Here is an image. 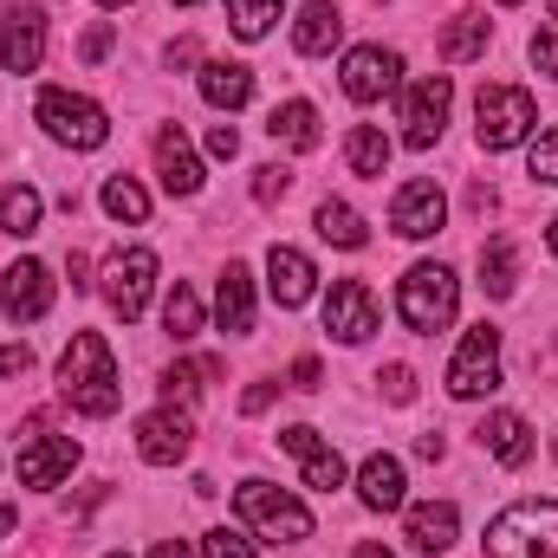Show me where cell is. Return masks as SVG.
Segmentation results:
<instances>
[{"instance_id": "bcb514c9", "label": "cell", "mask_w": 558, "mask_h": 558, "mask_svg": "<svg viewBox=\"0 0 558 558\" xmlns=\"http://www.w3.org/2000/svg\"><path fill=\"white\" fill-rule=\"evenodd\" d=\"M267 403H274V384H254V390H247V397H241V410H247V416H260V410H267Z\"/></svg>"}, {"instance_id": "484cf974", "label": "cell", "mask_w": 558, "mask_h": 558, "mask_svg": "<svg viewBox=\"0 0 558 558\" xmlns=\"http://www.w3.org/2000/svg\"><path fill=\"white\" fill-rule=\"evenodd\" d=\"M487 33H494V26H487L481 13H454V20L441 26L435 52H441L448 65H468V59H481V52H487Z\"/></svg>"}, {"instance_id": "603a6c76", "label": "cell", "mask_w": 558, "mask_h": 558, "mask_svg": "<svg viewBox=\"0 0 558 558\" xmlns=\"http://www.w3.org/2000/svg\"><path fill=\"white\" fill-rule=\"evenodd\" d=\"M481 448H487L494 461H507V468H526L533 428H526V416H513V410H494V416L481 422Z\"/></svg>"}, {"instance_id": "ba28073f", "label": "cell", "mask_w": 558, "mask_h": 558, "mask_svg": "<svg viewBox=\"0 0 558 558\" xmlns=\"http://www.w3.org/2000/svg\"><path fill=\"white\" fill-rule=\"evenodd\" d=\"M448 105H454V85L435 72V78H422L410 85V98H403V143L410 149H435L441 131H448Z\"/></svg>"}, {"instance_id": "7dc6e473", "label": "cell", "mask_w": 558, "mask_h": 558, "mask_svg": "<svg viewBox=\"0 0 558 558\" xmlns=\"http://www.w3.org/2000/svg\"><path fill=\"white\" fill-rule=\"evenodd\" d=\"M65 274H72V292H85V286H92V260H85V254H65Z\"/></svg>"}, {"instance_id": "e575fe53", "label": "cell", "mask_w": 558, "mask_h": 558, "mask_svg": "<svg viewBox=\"0 0 558 558\" xmlns=\"http://www.w3.org/2000/svg\"><path fill=\"white\" fill-rule=\"evenodd\" d=\"M279 7H286V0H228V20H234L241 39H260V33L279 20Z\"/></svg>"}, {"instance_id": "ab89813d", "label": "cell", "mask_w": 558, "mask_h": 558, "mask_svg": "<svg viewBox=\"0 0 558 558\" xmlns=\"http://www.w3.org/2000/svg\"><path fill=\"white\" fill-rule=\"evenodd\" d=\"M208 156L234 162V156H241V131H234V124H215V131H208Z\"/></svg>"}, {"instance_id": "3957f363", "label": "cell", "mask_w": 558, "mask_h": 558, "mask_svg": "<svg viewBox=\"0 0 558 558\" xmlns=\"http://www.w3.org/2000/svg\"><path fill=\"white\" fill-rule=\"evenodd\" d=\"M234 507H241V520L260 533V539H274V546H299V539H312V513L274 487V481H247L241 494H234Z\"/></svg>"}, {"instance_id": "c3c4849f", "label": "cell", "mask_w": 558, "mask_h": 558, "mask_svg": "<svg viewBox=\"0 0 558 558\" xmlns=\"http://www.w3.org/2000/svg\"><path fill=\"white\" fill-rule=\"evenodd\" d=\"M441 448H448L441 435H422V441H416V454H422V461H441Z\"/></svg>"}, {"instance_id": "8992f818", "label": "cell", "mask_w": 558, "mask_h": 558, "mask_svg": "<svg viewBox=\"0 0 558 558\" xmlns=\"http://www.w3.org/2000/svg\"><path fill=\"white\" fill-rule=\"evenodd\" d=\"M39 124L59 143H72V149H98V143L111 137L105 105H92L85 92H39Z\"/></svg>"}, {"instance_id": "4fadbf2b", "label": "cell", "mask_w": 558, "mask_h": 558, "mask_svg": "<svg viewBox=\"0 0 558 558\" xmlns=\"http://www.w3.org/2000/svg\"><path fill=\"white\" fill-rule=\"evenodd\" d=\"M441 221H448V202H441L435 182H403V189H397V202H390V228H397L403 241H428V234H441Z\"/></svg>"}, {"instance_id": "e0dca14e", "label": "cell", "mask_w": 558, "mask_h": 558, "mask_svg": "<svg viewBox=\"0 0 558 558\" xmlns=\"http://www.w3.org/2000/svg\"><path fill=\"white\" fill-rule=\"evenodd\" d=\"M72 468H78V441L72 435H39V441L20 448V481L26 487H59Z\"/></svg>"}, {"instance_id": "9f6ffc18", "label": "cell", "mask_w": 558, "mask_h": 558, "mask_svg": "<svg viewBox=\"0 0 558 558\" xmlns=\"http://www.w3.org/2000/svg\"><path fill=\"white\" fill-rule=\"evenodd\" d=\"M546 7H553V20H558V0H546Z\"/></svg>"}, {"instance_id": "db71d44e", "label": "cell", "mask_w": 558, "mask_h": 558, "mask_svg": "<svg viewBox=\"0 0 558 558\" xmlns=\"http://www.w3.org/2000/svg\"><path fill=\"white\" fill-rule=\"evenodd\" d=\"M169 7H195V0H169Z\"/></svg>"}, {"instance_id": "d6a6232c", "label": "cell", "mask_w": 558, "mask_h": 558, "mask_svg": "<svg viewBox=\"0 0 558 558\" xmlns=\"http://www.w3.org/2000/svg\"><path fill=\"white\" fill-rule=\"evenodd\" d=\"M162 331H169V338H175V344H182V338H195V331H202V299H195V292H189V286H182V279H175V292H169V299H162Z\"/></svg>"}, {"instance_id": "f546056e", "label": "cell", "mask_w": 558, "mask_h": 558, "mask_svg": "<svg viewBox=\"0 0 558 558\" xmlns=\"http://www.w3.org/2000/svg\"><path fill=\"white\" fill-rule=\"evenodd\" d=\"M318 241H331V247H364L371 228H364V215H357L351 202H318Z\"/></svg>"}, {"instance_id": "7a4b0ae2", "label": "cell", "mask_w": 558, "mask_h": 558, "mask_svg": "<svg viewBox=\"0 0 558 558\" xmlns=\"http://www.w3.org/2000/svg\"><path fill=\"white\" fill-rule=\"evenodd\" d=\"M487 558H558V500H520L487 526Z\"/></svg>"}, {"instance_id": "ffe728a7", "label": "cell", "mask_w": 558, "mask_h": 558, "mask_svg": "<svg viewBox=\"0 0 558 558\" xmlns=\"http://www.w3.org/2000/svg\"><path fill=\"white\" fill-rule=\"evenodd\" d=\"M403 487H410V481H403V461H397V454H371V461L357 468V494H364L371 513H397V507H403Z\"/></svg>"}, {"instance_id": "816d5d0a", "label": "cell", "mask_w": 558, "mask_h": 558, "mask_svg": "<svg viewBox=\"0 0 558 558\" xmlns=\"http://www.w3.org/2000/svg\"><path fill=\"white\" fill-rule=\"evenodd\" d=\"M13 526H20V513H13V507H0V533H13Z\"/></svg>"}, {"instance_id": "ee69618b", "label": "cell", "mask_w": 558, "mask_h": 558, "mask_svg": "<svg viewBox=\"0 0 558 558\" xmlns=\"http://www.w3.org/2000/svg\"><path fill=\"white\" fill-rule=\"evenodd\" d=\"M318 377H325L318 357H299V364H292V390H318Z\"/></svg>"}, {"instance_id": "8d00e7d4", "label": "cell", "mask_w": 558, "mask_h": 558, "mask_svg": "<svg viewBox=\"0 0 558 558\" xmlns=\"http://www.w3.org/2000/svg\"><path fill=\"white\" fill-rule=\"evenodd\" d=\"M526 175H533V182H553V189H558V124H553L539 143H533V156H526Z\"/></svg>"}, {"instance_id": "f1b7e54d", "label": "cell", "mask_w": 558, "mask_h": 558, "mask_svg": "<svg viewBox=\"0 0 558 558\" xmlns=\"http://www.w3.org/2000/svg\"><path fill=\"white\" fill-rule=\"evenodd\" d=\"M344 162H351V175L384 182V169H390V137H384L377 124H357V131L344 137Z\"/></svg>"}, {"instance_id": "8fae6325", "label": "cell", "mask_w": 558, "mask_h": 558, "mask_svg": "<svg viewBox=\"0 0 558 558\" xmlns=\"http://www.w3.org/2000/svg\"><path fill=\"white\" fill-rule=\"evenodd\" d=\"M325 331H331L338 344H364V338L377 331V299H371L364 279H338V286H331V299H325Z\"/></svg>"}, {"instance_id": "9c48e42d", "label": "cell", "mask_w": 558, "mask_h": 558, "mask_svg": "<svg viewBox=\"0 0 558 558\" xmlns=\"http://www.w3.org/2000/svg\"><path fill=\"white\" fill-rule=\"evenodd\" d=\"M149 286H156V254H149V247H124V254H111V267H105V299H111V312H118L124 325L143 318Z\"/></svg>"}, {"instance_id": "2e32d148", "label": "cell", "mask_w": 558, "mask_h": 558, "mask_svg": "<svg viewBox=\"0 0 558 558\" xmlns=\"http://www.w3.org/2000/svg\"><path fill=\"white\" fill-rule=\"evenodd\" d=\"M46 305H52V274L39 260H13L0 274V312L7 318H46Z\"/></svg>"}, {"instance_id": "74e56055", "label": "cell", "mask_w": 558, "mask_h": 558, "mask_svg": "<svg viewBox=\"0 0 558 558\" xmlns=\"http://www.w3.org/2000/svg\"><path fill=\"white\" fill-rule=\"evenodd\" d=\"M202 553H208V558H254V539H241V533H228V526H215V533L202 539Z\"/></svg>"}, {"instance_id": "5bb4252c", "label": "cell", "mask_w": 558, "mask_h": 558, "mask_svg": "<svg viewBox=\"0 0 558 558\" xmlns=\"http://www.w3.org/2000/svg\"><path fill=\"white\" fill-rule=\"evenodd\" d=\"M46 59V13L39 7H13L0 20V65L7 72H39Z\"/></svg>"}, {"instance_id": "5b68a950", "label": "cell", "mask_w": 558, "mask_h": 558, "mask_svg": "<svg viewBox=\"0 0 558 558\" xmlns=\"http://www.w3.org/2000/svg\"><path fill=\"white\" fill-rule=\"evenodd\" d=\"M494 390H500V331L481 318V325L461 338L454 364H448V397L474 403V397H494Z\"/></svg>"}, {"instance_id": "680465c9", "label": "cell", "mask_w": 558, "mask_h": 558, "mask_svg": "<svg viewBox=\"0 0 558 558\" xmlns=\"http://www.w3.org/2000/svg\"><path fill=\"white\" fill-rule=\"evenodd\" d=\"M500 7H520V0H500Z\"/></svg>"}, {"instance_id": "6f0895ef", "label": "cell", "mask_w": 558, "mask_h": 558, "mask_svg": "<svg viewBox=\"0 0 558 558\" xmlns=\"http://www.w3.org/2000/svg\"><path fill=\"white\" fill-rule=\"evenodd\" d=\"M105 558H131V553H105Z\"/></svg>"}, {"instance_id": "681fc988", "label": "cell", "mask_w": 558, "mask_h": 558, "mask_svg": "<svg viewBox=\"0 0 558 558\" xmlns=\"http://www.w3.org/2000/svg\"><path fill=\"white\" fill-rule=\"evenodd\" d=\"M149 558H195V553H189L182 539H162V546H156V553H149Z\"/></svg>"}, {"instance_id": "7bdbcfd3", "label": "cell", "mask_w": 558, "mask_h": 558, "mask_svg": "<svg viewBox=\"0 0 558 558\" xmlns=\"http://www.w3.org/2000/svg\"><path fill=\"white\" fill-rule=\"evenodd\" d=\"M78 52H85V59H92V65H98V59H105V52H111V26H92V33H85V46H78Z\"/></svg>"}, {"instance_id": "7c38bea8", "label": "cell", "mask_w": 558, "mask_h": 558, "mask_svg": "<svg viewBox=\"0 0 558 558\" xmlns=\"http://www.w3.org/2000/svg\"><path fill=\"white\" fill-rule=\"evenodd\" d=\"M189 448H195V422L182 416L175 403H169V410H149V416L137 422V454L149 468H175Z\"/></svg>"}, {"instance_id": "83f0119b", "label": "cell", "mask_w": 558, "mask_h": 558, "mask_svg": "<svg viewBox=\"0 0 558 558\" xmlns=\"http://www.w3.org/2000/svg\"><path fill=\"white\" fill-rule=\"evenodd\" d=\"M267 131H274V143H286V149H318V111H312L305 98H286V105H274Z\"/></svg>"}, {"instance_id": "9a60e30c", "label": "cell", "mask_w": 558, "mask_h": 558, "mask_svg": "<svg viewBox=\"0 0 558 558\" xmlns=\"http://www.w3.org/2000/svg\"><path fill=\"white\" fill-rule=\"evenodd\" d=\"M279 448L305 461V487H318V494H338V487H344V461H338V448L318 441V428L292 422V428H279Z\"/></svg>"}, {"instance_id": "ac0fdd59", "label": "cell", "mask_w": 558, "mask_h": 558, "mask_svg": "<svg viewBox=\"0 0 558 558\" xmlns=\"http://www.w3.org/2000/svg\"><path fill=\"white\" fill-rule=\"evenodd\" d=\"M215 318H221L228 338H247L254 331V274L241 260H228V274L215 286Z\"/></svg>"}, {"instance_id": "52a82bcc", "label": "cell", "mask_w": 558, "mask_h": 558, "mask_svg": "<svg viewBox=\"0 0 558 558\" xmlns=\"http://www.w3.org/2000/svg\"><path fill=\"white\" fill-rule=\"evenodd\" d=\"M474 118H481V149H513V143H526V131L539 124L533 92H520V85H487L481 105H474Z\"/></svg>"}, {"instance_id": "91938a15", "label": "cell", "mask_w": 558, "mask_h": 558, "mask_svg": "<svg viewBox=\"0 0 558 558\" xmlns=\"http://www.w3.org/2000/svg\"><path fill=\"white\" fill-rule=\"evenodd\" d=\"M553 448H558V441H553Z\"/></svg>"}, {"instance_id": "d4e9b609", "label": "cell", "mask_w": 558, "mask_h": 558, "mask_svg": "<svg viewBox=\"0 0 558 558\" xmlns=\"http://www.w3.org/2000/svg\"><path fill=\"white\" fill-rule=\"evenodd\" d=\"M338 39H344V20H338V7H331V0H312V7L299 13V26H292V46H299L305 59L331 52Z\"/></svg>"}, {"instance_id": "f907efd6", "label": "cell", "mask_w": 558, "mask_h": 558, "mask_svg": "<svg viewBox=\"0 0 558 558\" xmlns=\"http://www.w3.org/2000/svg\"><path fill=\"white\" fill-rule=\"evenodd\" d=\"M357 558H390V553H384L377 539H364V546H357Z\"/></svg>"}, {"instance_id": "11a10c76", "label": "cell", "mask_w": 558, "mask_h": 558, "mask_svg": "<svg viewBox=\"0 0 558 558\" xmlns=\"http://www.w3.org/2000/svg\"><path fill=\"white\" fill-rule=\"evenodd\" d=\"M98 7H124V0H98Z\"/></svg>"}, {"instance_id": "6da1fadb", "label": "cell", "mask_w": 558, "mask_h": 558, "mask_svg": "<svg viewBox=\"0 0 558 558\" xmlns=\"http://www.w3.org/2000/svg\"><path fill=\"white\" fill-rule=\"evenodd\" d=\"M59 397L78 410V416H111L124 403V384H118V357L98 331H72L65 357H59Z\"/></svg>"}, {"instance_id": "60d3db41", "label": "cell", "mask_w": 558, "mask_h": 558, "mask_svg": "<svg viewBox=\"0 0 558 558\" xmlns=\"http://www.w3.org/2000/svg\"><path fill=\"white\" fill-rule=\"evenodd\" d=\"M33 371V351L26 344H0V377H26Z\"/></svg>"}, {"instance_id": "30bf717a", "label": "cell", "mask_w": 558, "mask_h": 558, "mask_svg": "<svg viewBox=\"0 0 558 558\" xmlns=\"http://www.w3.org/2000/svg\"><path fill=\"white\" fill-rule=\"evenodd\" d=\"M403 85V59L390 52V46H357V52H344V92L357 98V105H377V98H390Z\"/></svg>"}, {"instance_id": "277c9868", "label": "cell", "mask_w": 558, "mask_h": 558, "mask_svg": "<svg viewBox=\"0 0 558 558\" xmlns=\"http://www.w3.org/2000/svg\"><path fill=\"white\" fill-rule=\"evenodd\" d=\"M454 305H461V286H454L448 267H410L403 286H397V312H403L410 331H441L454 318Z\"/></svg>"}, {"instance_id": "d6986e66", "label": "cell", "mask_w": 558, "mask_h": 558, "mask_svg": "<svg viewBox=\"0 0 558 558\" xmlns=\"http://www.w3.org/2000/svg\"><path fill=\"white\" fill-rule=\"evenodd\" d=\"M156 175H162L169 195H195L202 189V162H195L182 131H156Z\"/></svg>"}, {"instance_id": "1f68e13d", "label": "cell", "mask_w": 558, "mask_h": 558, "mask_svg": "<svg viewBox=\"0 0 558 558\" xmlns=\"http://www.w3.org/2000/svg\"><path fill=\"white\" fill-rule=\"evenodd\" d=\"M98 202H105V215H111V221H131V228H137V221H149V195H143L131 175H111Z\"/></svg>"}, {"instance_id": "f6af8a7d", "label": "cell", "mask_w": 558, "mask_h": 558, "mask_svg": "<svg viewBox=\"0 0 558 558\" xmlns=\"http://www.w3.org/2000/svg\"><path fill=\"white\" fill-rule=\"evenodd\" d=\"M195 59H202L195 39H175V46H169V72H175V65H195Z\"/></svg>"}, {"instance_id": "d590c367", "label": "cell", "mask_w": 558, "mask_h": 558, "mask_svg": "<svg viewBox=\"0 0 558 558\" xmlns=\"http://www.w3.org/2000/svg\"><path fill=\"white\" fill-rule=\"evenodd\" d=\"M286 189H292V169H286V162H267V169H254V202H260V208L286 202Z\"/></svg>"}, {"instance_id": "f35d334b", "label": "cell", "mask_w": 558, "mask_h": 558, "mask_svg": "<svg viewBox=\"0 0 558 558\" xmlns=\"http://www.w3.org/2000/svg\"><path fill=\"white\" fill-rule=\"evenodd\" d=\"M377 384H384V397H390V403H410V397H416V377H410L403 364H390V371H384Z\"/></svg>"}, {"instance_id": "cb8c5ba5", "label": "cell", "mask_w": 558, "mask_h": 558, "mask_svg": "<svg viewBox=\"0 0 558 558\" xmlns=\"http://www.w3.org/2000/svg\"><path fill=\"white\" fill-rule=\"evenodd\" d=\"M202 98H208L215 111H241V105L254 98V72L234 65V59H215V65H202Z\"/></svg>"}, {"instance_id": "44dd1931", "label": "cell", "mask_w": 558, "mask_h": 558, "mask_svg": "<svg viewBox=\"0 0 558 558\" xmlns=\"http://www.w3.org/2000/svg\"><path fill=\"white\" fill-rule=\"evenodd\" d=\"M461 539V513H454V500H428V507H410V546L416 553H448Z\"/></svg>"}, {"instance_id": "f5cc1de1", "label": "cell", "mask_w": 558, "mask_h": 558, "mask_svg": "<svg viewBox=\"0 0 558 558\" xmlns=\"http://www.w3.org/2000/svg\"><path fill=\"white\" fill-rule=\"evenodd\" d=\"M546 247H553V254H558V215H553V228H546Z\"/></svg>"}, {"instance_id": "7402d4cb", "label": "cell", "mask_w": 558, "mask_h": 558, "mask_svg": "<svg viewBox=\"0 0 558 558\" xmlns=\"http://www.w3.org/2000/svg\"><path fill=\"white\" fill-rule=\"evenodd\" d=\"M267 286H274L279 305L292 312V305H305V299H312L318 274H312V260H305L299 247H274V254H267Z\"/></svg>"}, {"instance_id": "4dcf8cb0", "label": "cell", "mask_w": 558, "mask_h": 558, "mask_svg": "<svg viewBox=\"0 0 558 558\" xmlns=\"http://www.w3.org/2000/svg\"><path fill=\"white\" fill-rule=\"evenodd\" d=\"M513 274H520L513 241H487V247H481V286H487V299H507V292H513Z\"/></svg>"}, {"instance_id": "4316f807", "label": "cell", "mask_w": 558, "mask_h": 558, "mask_svg": "<svg viewBox=\"0 0 558 558\" xmlns=\"http://www.w3.org/2000/svg\"><path fill=\"white\" fill-rule=\"evenodd\" d=\"M39 215H46L39 189H26V182H0V234L26 241V234H39Z\"/></svg>"}, {"instance_id": "836d02e7", "label": "cell", "mask_w": 558, "mask_h": 558, "mask_svg": "<svg viewBox=\"0 0 558 558\" xmlns=\"http://www.w3.org/2000/svg\"><path fill=\"white\" fill-rule=\"evenodd\" d=\"M208 377H221V364H215V357L169 364V371H162V397H169V403H189V397H202V384H208Z\"/></svg>"}, {"instance_id": "b9f144b4", "label": "cell", "mask_w": 558, "mask_h": 558, "mask_svg": "<svg viewBox=\"0 0 558 558\" xmlns=\"http://www.w3.org/2000/svg\"><path fill=\"white\" fill-rule=\"evenodd\" d=\"M533 65L558 78V33H533Z\"/></svg>"}]
</instances>
